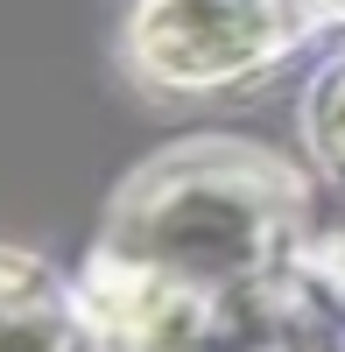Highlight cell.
I'll list each match as a JSON object with an SVG mask.
<instances>
[{
	"instance_id": "cell-1",
	"label": "cell",
	"mask_w": 345,
	"mask_h": 352,
	"mask_svg": "<svg viewBox=\"0 0 345 352\" xmlns=\"http://www.w3.org/2000/svg\"><path fill=\"white\" fill-rule=\"evenodd\" d=\"M296 232V184L240 141H190L148 162L113 204V254L155 261L219 289H254Z\"/></svg>"
},
{
	"instance_id": "cell-2",
	"label": "cell",
	"mask_w": 345,
	"mask_h": 352,
	"mask_svg": "<svg viewBox=\"0 0 345 352\" xmlns=\"http://www.w3.org/2000/svg\"><path fill=\"white\" fill-rule=\"evenodd\" d=\"M303 0H141L127 21V56L148 85L212 92L268 71L303 28Z\"/></svg>"
},
{
	"instance_id": "cell-3",
	"label": "cell",
	"mask_w": 345,
	"mask_h": 352,
	"mask_svg": "<svg viewBox=\"0 0 345 352\" xmlns=\"http://www.w3.org/2000/svg\"><path fill=\"white\" fill-rule=\"evenodd\" d=\"M0 352H56V282L0 254Z\"/></svg>"
},
{
	"instance_id": "cell-4",
	"label": "cell",
	"mask_w": 345,
	"mask_h": 352,
	"mask_svg": "<svg viewBox=\"0 0 345 352\" xmlns=\"http://www.w3.org/2000/svg\"><path fill=\"white\" fill-rule=\"evenodd\" d=\"M303 8H310V14H324V8H345V0H303Z\"/></svg>"
}]
</instances>
